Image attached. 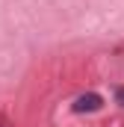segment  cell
<instances>
[{
    "label": "cell",
    "mask_w": 124,
    "mask_h": 127,
    "mask_svg": "<svg viewBox=\"0 0 124 127\" xmlns=\"http://www.w3.org/2000/svg\"><path fill=\"white\" fill-rule=\"evenodd\" d=\"M103 106V100H100V95H94V92H89V95H80L77 100H74V112H94V109H100Z\"/></svg>",
    "instance_id": "1"
},
{
    "label": "cell",
    "mask_w": 124,
    "mask_h": 127,
    "mask_svg": "<svg viewBox=\"0 0 124 127\" xmlns=\"http://www.w3.org/2000/svg\"><path fill=\"white\" fill-rule=\"evenodd\" d=\"M115 95H118V100H121V103H124V89H118V92H115Z\"/></svg>",
    "instance_id": "2"
},
{
    "label": "cell",
    "mask_w": 124,
    "mask_h": 127,
    "mask_svg": "<svg viewBox=\"0 0 124 127\" xmlns=\"http://www.w3.org/2000/svg\"><path fill=\"white\" fill-rule=\"evenodd\" d=\"M0 127H6V118H3V115H0Z\"/></svg>",
    "instance_id": "3"
}]
</instances>
